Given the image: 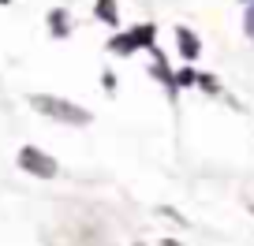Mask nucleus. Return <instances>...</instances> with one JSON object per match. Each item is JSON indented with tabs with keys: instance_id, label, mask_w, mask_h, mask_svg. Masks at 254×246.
<instances>
[{
	"instance_id": "f257e3e1",
	"label": "nucleus",
	"mask_w": 254,
	"mask_h": 246,
	"mask_svg": "<svg viewBox=\"0 0 254 246\" xmlns=\"http://www.w3.org/2000/svg\"><path fill=\"white\" fill-rule=\"evenodd\" d=\"M30 104L41 112V116H49V119H64V123H90V112L86 108H79V104H71V101H60V97H45V94H38V97H30Z\"/></svg>"
},
{
	"instance_id": "f03ea898",
	"label": "nucleus",
	"mask_w": 254,
	"mask_h": 246,
	"mask_svg": "<svg viewBox=\"0 0 254 246\" xmlns=\"http://www.w3.org/2000/svg\"><path fill=\"white\" fill-rule=\"evenodd\" d=\"M19 168L30 172V175H38V179H53L56 175V160L45 157L41 149H34V146H23V149H19Z\"/></svg>"
},
{
	"instance_id": "7ed1b4c3",
	"label": "nucleus",
	"mask_w": 254,
	"mask_h": 246,
	"mask_svg": "<svg viewBox=\"0 0 254 246\" xmlns=\"http://www.w3.org/2000/svg\"><path fill=\"white\" fill-rule=\"evenodd\" d=\"M153 41V26H135L131 34H120V38H112V52H120V56H131L135 52V45H150Z\"/></svg>"
},
{
	"instance_id": "20e7f679",
	"label": "nucleus",
	"mask_w": 254,
	"mask_h": 246,
	"mask_svg": "<svg viewBox=\"0 0 254 246\" xmlns=\"http://www.w3.org/2000/svg\"><path fill=\"white\" fill-rule=\"evenodd\" d=\"M180 49H183V56H187V60H194V56H198V41H194V34H190V30H180Z\"/></svg>"
},
{
	"instance_id": "39448f33",
	"label": "nucleus",
	"mask_w": 254,
	"mask_h": 246,
	"mask_svg": "<svg viewBox=\"0 0 254 246\" xmlns=\"http://www.w3.org/2000/svg\"><path fill=\"white\" fill-rule=\"evenodd\" d=\"M49 26H53L56 38H64V34H67V15H64V11H53V15H49Z\"/></svg>"
},
{
	"instance_id": "423d86ee",
	"label": "nucleus",
	"mask_w": 254,
	"mask_h": 246,
	"mask_svg": "<svg viewBox=\"0 0 254 246\" xmlns=\"http://www.w3.org/2000/svg\"><path fill=\"white\" fill-rule=\"evenodd\" d=\"M97 15L105 23H116V8H112V0H97Z\"/></svg>"
},
{
	"instance_id": "0eeeda50",
	"label": "nucleus",
	"mask_w": 254,
	"mask_h": 246,
	"mask_svg": "<svg viewBox=\"0 0 254 246\" xmlns=\"http://www.w3.org/2000/svg\"><path fill=\"white\" fill-rule=\"evenodd\" d=\"M190 82H198V79H194V71H180V82H176V86H190Z\"/></svg>"
},
{
	"instance_id": "6e6552de",
	"label": "nucleus",
	"mask_w": 254,
	"mask_h": 246,
	"mask_svg": "<svg viewBox=\"0 0 254 246\" xmlns=\"http://www.w3.org/2000/svg\"><path fill=\"white\" fill-rule=\"evenodd\" d=\"M247 34H251V38H254V8L247 11Z\"/></svg>"
},
{
	"instance_id": "1a4fd4ad",
	"label": "nucleus",
	"mask_w": 254,
	"mask_h": 246,
	"mask_svg": "<svg viewBox=\"0 0 254 246\" xmlns=\"http://www.w3.org/2000/svg\"><path fill=\"white\" fill-rule=\"evenodd\" d=\"M0 4H11V0H0Z\"/></svg>"
},
{
	"instance_id": "9d476101",
	"label": "nucleus",
	"mask_w": 254,
	"mask_h": 246,
	"mask_svg": "<svg viewBox=\"0 0 254 246\" xmlns=\"http://www.w3.org/2000/svg\"><path fill=\"white\" fill-rule=\"evenodd\" d=\"M243 4H251V0H243Z\"/></svg>"
}]
</instances>
